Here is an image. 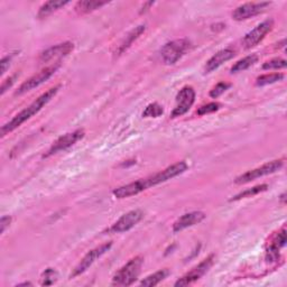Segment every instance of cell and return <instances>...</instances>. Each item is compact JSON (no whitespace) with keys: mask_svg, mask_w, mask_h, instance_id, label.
Wrapping results in <instances>:
<instances>
[{"mask_svg":"<svg viewBox=\"0 0 287 287\" xmlns=\"http://www.w3.org/2000/svg\"><path fill=\"white\" fill-rule=\"evenodd\" d=\"M284 166V161L283 160H276V161H272L269 163L263 164L262 166L257 167L251 169V171H248L244 173L242 175H240L236 180L235 183L236 184H246L249 183L251 181H255L259 178L266 176V175L276 173L277 171H279L280 168Z\"/></svg>","mask_w":287,"mask_h":287,"instance_id":"4","label":"cell"},{"mask_svg":"<svg viewBox=\"0 0 287 287\" xmlns=\"http://www.w3.org/2000/svg\"><path fill=\"white\" fill-rule=\"evenodd\" d=\"M274 27V20L269 18L265 21L260 23L259 25H257L253 31H250L248 34L245 35L242 39V45L245 49H253L255 46L258 45L261 40L266 37V35L272 31Z\"/></svg>","mask_w":287,"mask_h":287,"instance_id":"8","label":"cell"},{"mask_svg":"<svg viewBox=\"0 0 287 287\" xmlns=\"http://www.w3.org/2000/svg\"><path fill=\"white\" fill-rule=\"evenodd\" d=\"M61 85H56L52 89L48 90L46 92H44L43 95H40L36 100H35L33 103H31L28 105L27 108H25L24 110H21L18 115H16L13 119L9 120L7 124H5L2 127V137H5L6 135H8L9 133L14 131L17 128L20 127L25 121L29 120L32 118L33 116H35L36 114H38L40 110H42L46 104H48L53 98L55 97L56 93L60 90Z\"/></svg>","mask_w":287,"mask_h":287,"instance_id":"1","label":"cell"},{"mask_svg":"<svg viewBox=\"0 0 287 287\" xmlns=\"http://www.w3.org/2000/svg\"><path fill=\"white\" fill-rule=\"evenodd\" d=\"M113 247V242H107V244H103L101 246H99V247L95 248L90 250L89 253H87L82 260L78 263V266L73 269V273L71 274V278H74L79 276V275L83 274L84 272H86L87 269L90 268V266L93 265V262H95L97 259L100 258L102 257L107 251L110 250V248Z\"/></svg>","mask_w":287,"mask_h":287,"instance_id":"7","label":"cell"},{"mask_svg":"<svg viewBox=\"0 0 287 287\" xmlns=\"http://www.w3.org/2000/svg\"><path fill=\"white\" fill-rule=\"evenodd\" d=\"M191 43L189 39L180 38L175 39L164 45V48L161 51V56L163 62L166 65H173L179 60L183 57L185 53L189 51Z\"/></svg>","mask_w":287,"mask_h":287,"instance_id":"3","label":"cell"},{"mask_svg":"<svg viewBox=\"0 0 287 287\" xmlns=\"http://www.w3.org/2000/svg\"><path fill=\"white\" fill-rule=\"evenodd\" d=\"M144 265V258L142 256H136L122 266L118 272L115 274L113 278L114 286H130L136 282L142 267Z\"/></svg>","mask_w":287,"mask_h":287,"instance_id":"2","label":"cell"},{"mask_svg":"<svg viewBox=\"0 0 287 287\" xmlns=\"http://www.w3.org/2000/svg\"><path fill=\"white\" fill-rule=\"evenodd\" d=\"M14 55H15L14 53H11V54L3 57V60H2V75H4L6 72H7V70L10 67V63H11V60H13Z\"/></svg>","mask_w":287,"mask_h":287,"instance_id":"31","label":"cell"},{"mask_svg":"<svg viewBox=\"0 0 287 287\" xmlns=\"http://www.w3.org/2000/svg\"><path fill=\"white\" fill-rule=\"evenodd\" d=\"M286 68V61L283 58H274L266 62L262 65L263 70H278V69H285Z\"/></svg>","mask_w":287,"mask_h":287,"instance_id":"28","label":"cell"},{"mask_svg":"<svg viewBox=\"0 0 287 287\" xmlns=\"http://www.w3.org/2000/svg\"><path fill=\"white\" fill-rule=\"evenodd\" d=\"M108 2H98V0H82L78 2L75 5V9L81 14H87L91 11H95L99 8H101L102 6L107 5Z\"/></svg>","mask_w":287,"mask_h":287,"instance_id":"20","label":"cell"},{"mask_svg":"<svg viewBox=\"0 0 287 287\" xmlns=\"http://www.w3.org/2000/svg\"><path fill=\"white\" fill-rule=\"evenodd\" d=\"M33 284L32 283H29V282H26V283H21V284H18L17 286H32Z\"/></svg>","mask_w":287,"mask_h":287,"instance_id":"34","label":"cell"},{"mask_svg":"<svg viewBox=\"0 0 287 287\" xmlns=\"http://www.w3.org/2000/svg\"><path fill=\"white\" fill-rule=\"evenodd\" d=\"M186 169H187V164L184 161L179 162L176 164H173V165H171V166H168L165 169H163V171L160 173L146 178L145 179L146 183H147V186L149 189V187H151V186H156L158 184L166 182V181H168V180H172L174 178L179 176V175L184 173Z\"/></svg>","mask_w":287,"mask_h":287,"instance_id":"5","label":"cell"},{"mask_svg":"<svg viewBox=\"0 0 287 287\" xmlns=\"http://www.w3.org/2000/svg\"><path fill=\"white\" fill-rule=\"evenodd\" d=\"M230 86H231L230 83H227V82H220V83L216 84L213 89L210 91V97L216 99L218 97H220L222 93H225Z\"/></svg>","mask_w":287,"mask_h":287,"instance_id":"29","label":"cell"},{"mask_svg":"<svg viewBox=\"0 0 287 287\" xmlns=\"http://www.w3.org/2000/svg\"><path fill=\"white\" fill-rule=\"evenodd\" d=\"M68 4H70V2H62V0H55L54 2V0H51V2L45 3L42 7L39 8L37 17L39 19L46 18V17L52 15L54 11L64 7V6H67Z\"/></svg>","mask_w":287,"mask_h":287,"instance_id":"19","label":"cell"},{"mask_svg":"<svg viewBox=\"0 0 287 287\" xmlns=\"http://www.w3.org/2000/svg\"><path fill=\"white\" fill-rule=\"evenodd\" d=\"M235 55H236V52L231 49H225L216 52L215 54L207 62L204 71H206V73L213 72L214 70L220 68L222 64L230 61L231 58L235 57Z\"/></svg>","mask_w":287,"mask_h":287,"instance_id":"16","label":"cell"},{"mask_svg":"<svg viewBox=\"0 0 287 287\" xmlns=\"http://www.w3.org/2000/svg\"><path fill=\"white\" fill-rule=\"evenodd\" d=\"M272 3L261 2V3H247L239 6L232 13V18L237 21H241L249 19L251 17H255L263 13Z\"/></svg>","mask_w":287,"mask_h":287,"instance_id":"12","label":"cell"},{"mask_svg":"<svg viewBox=\"0 0 287 287\" xmlns=\"http://www.w3.org/2000/svg\"><path fill=\"white\" fill-rule=\"evenodd\" d=\"M18 78V74H14V75H11V77H9L7 80H5L3 82V84H2V91H0V93H2V96H4L6 91L9 90V87H11V85H13L15 83V81L16 79Z\"/></svg>","mask_w":287,"mask_h":287,"instance_id":"30","label":"cell"},{"mask_svg":"<svg viewBox=\"0 0 287 287\" xmlns=\"http://www.w3.org/2000/svg\"><path fill=\"white\" fill-rule=\"evenodd\" d=\"M284 79L283 73H271V74H263L257 78L256 84L258 86H263L268 84L276 83L278 81H282Z\"/></svg>","mask_w":287,"mask_h":287,"instance_id":"23","label":"cell"},{"mask_svg":"<svg viewBox=\"0 0 287 287\" xmlns=\"http://www.w3.org/2000/svg\"><path fill=\"white\" fill-rule=\"evenodd\" d=\"M145 31H146V26L145 25H139L137 27H135L133 31L125 37V39L122 40V43L120 44L118 51H117V53H118V55H121L122 53H125L128 49H129L130 46L133 45V43L135 42V40H136Z\"/></svg>","mask_w":287,"mask_h":287,"instance_id":"18","label":"cell"},{"mask_svg":"<svg viewBox=\"0 0 287 287\" xmlns=\"http://www.w3.org/2000/svg\"><path fill=\"white\" fill-rule=\"evenodd\" d=\"M204 219H206V213L201 212V211H193V212L185 213L183 215H181L180 218L174 222L173 232L178 233L186 229V228L201 224Z\"/></svg>","mask_w":287,"mask_h":287,"instance_id":"15","label":"cell"},{"mask_svg":"<svg viewBox=\"0 0 287 287\" xmlns=\"http://www.w3.org/2000/svg\"><path fill=\"white\" fill-rule=\"evenodd\" d=\"M164 114V109L162 105L158 103H150L148 104L143 113L144 118H157Z\"/></svg>","mask_w":287,"mask_h":287,"instance_id":"25","label":"cell"},{"mask_svg":"<svg viewBox=\"0 0 287 287\" xmlns=\"http://www.w3.org/2000/svg\"><path fill=\"white\" fill-rule=\"evenodd\" d=\"M84 137V130L78 129L72 133H68L65 135H63L60 138H58L54 144L52 145V147L48 150V153L43 155V158H48L52 155L60 153L62 150H67L70 147H72L73 145L77 144L80 139Z\"/></svg>","mask_w":287,"mask_h":287,"instance_id":"10","label":"cell"},{"mask_svg":"<svg viewBox=\"0 0 287 287\" xmlns=\"http://www.w3.org/2000/svg\"><path fill=\"white\" fill-rule=\"evenodd\" d=\"M155 3L154 2H149V3H146V4H144V6L142 7V11H140V13H145V11H147L148 9H149V7L150 6H153Z\"/></svg>","mask_w":287,"mask_h":287,"instance_id":"33","label":"cell"},{"mask_svg":"<svg viewBox=\"0 0 287 287\" xmlns=\"http://www.w3.org/2000/svg\"><path fill=\"white\" fill-rule=\"evenodd\" d=\"M195 101V91L192 86H184L176 96V107L171 115L172 118H178L185 115Z\"/></svg>","mask_w":287,"mask_h":287,"instance_id":"11","label":"cell"},{"mask_svg":"<svg viewBox=\"0 0 287 287\" xmlns=\"http://www.w3.org/2000/svg\"><path fill=\"white\" fill-rule=\"evenodd\" d=\"M267 189H268L267 184H261V185H258V186H255V187H253V189H248V190H246L241 193H239V194H237L236 196H233L231 198V201H238V200H241V198H245V197H250V196L257 195L261 192L267 191Z\"/></svg>","mask_w":287,"mask_h":287,"instance_id":"24","label":"cell"},{"mask_svg":"<svg viewBox=\"0 0 287 287\" xmlns=\"http://www.w3.org/2000/svg\"><path fill=\"white\" fill-rule=\"evenodd\" d=\"M285 196H286L285 193H284V194H282V196H280V200H282L283 203H285Z\"/></svg>","mask_w":287,"mask_h":287,"instance_id":"35","label":"cell"},{"mask_svg":"<svg viewBox=\"0 0 287 287\" xmlns=\"http://www.w3.org/2000/svg\"><path fill=\"white\" fill-rule=\"evenodd\" d=\"M60 65H61L60 63L54 64V65L45 68L44 70H42V71L38 72L37 74L33 75L32 78H29L28 80H26L24 83H23L18 87V90L16 91L15 95L16 96H21V95H24V93H26L28 91H32L33 89L39 86L40 84H43L44 82L48 81L52 77V75L57 71V69L60 68Z\"/></svg>","mask_w":287,"mask_h":287,"instance_id":"6","label":"cell"},{"mask_svg":"<svg viewBox=\"0 0 287 287\" xmlns=\"http://www.w3.org/2000/svg\"><path fill=\"white\" fill-rule=\"evenodd\" d=\"M213 262H214V255H210L206 259L198 263L197 266L193 267L189 273H186L184 275L183 277H181L178 282L175 283V286H187L196 282V280L200 279L210 271V268L213 266Z\"/></svg>","mask_w":287,"mask_h":287,"instance_id":"9","label":"cell"},{"mask_svg":"<svg viewBox=\"0 0 287 287\" xmlns=\"http://www.w3.org/2000/svg\"><path fill=\"white\" fill-rule=\"evenodd\" d=\"M257 61H258V56L255 55V54H251V55H248V56H246L244 57L242 60H240L238 61L235 65H233L231 68V73H238V72H242L245 71V70H247L249 69L250 67H253L255 63H257Z\"/></svg>","mask_w":287,"mask_h":287,"instance_id":"22","label":"cell"},{"mask_svg":"<svg viewBox=\"0 0 287 287\" xmlns=\"http://www.w3.org/2000/svg\"><path fill=\"white\" fill-rule=\"evenodd\" d=\"M168 275H169L168 269H162V271H158V272L154 273L153 275H149V276L143 279L142 282H140V286H147V287L156 286L161 282H163V280L165 279Z\"/></svg>","mask_w":287,"mask_h":287,"instance_id":"21","label":"cell"},{"mask_svg":"<svg viewBox=\"0 0 287 287\" xmlns=\"http://www.w3.org/2000/svg\"><path fill=\"white\" fill-rule=\"evenodd\" d=\"M221 108V104L218 102H211L208 104H204L202 107L198 108L197 110V115L198 116H204V115H208V114H212L215 113V111H218Z\"/></svg>","mask_w":287,"mask_h":287,"instance_id":"27","label":"cell"},{"mask_svg":"<svg viewBox=\"0 0 287 287\" xmlns=\"http://www.w3.org/2000/svg\"><path fill=\"white\" fill-rule=\"evenodd\" d=\"M73 50H74V44L71 42L56 44L54 46H52V48L42 52V54L39 56V62L48 63L53 60H56V58L68 56Z\"/></svg>","mask_w":287,"mask_h":287,"instance_id":"14","label":"cell"},{"mask_svg":"<svg viewBox=\"0 0 287 287\" xmlns=\"http://www.w3.org/2000/svg\"><path fill=\"white\" fill-rule=\"evenodd\" d=\"M144 213L140 210H133L124 214L121 218L115 222L113 227L109 229V232L113 233H122L126 231H129L131 228L138 225L142 221Z\"/></svg>","mask_w":287,"mask_h":287,"instance_id":"13","label":"cell"},{"mask_svg":"<svg viewBox=\"0 0 287 287\" xmlns=\"http://www.w3.org/2000/svg\"><path fill=\"white\" fill-rule=\"evenodd\" d=\"M286 245V230L283 228L276 236H275L272 240V242L269 244V247L267 249L268 257L271 259H277L278 257V251L280 248H283Z\"/></svg>","mask_w":287,"mask_h":287,"instance_id":"17","label":"cell"},{"mask_svg":"<svg viewBox=\"0 0 287 287\" xmlns=\"http://www.w3.org/2000/svg\"><path fill=\"white\" fill-rule=\"evenodd\" d=\"M57 278H58V274L55 269L48 268L45 269V272L42 274V282H40V284L43 286H50L54 284Z\"/></svg>","mask_w":287,"mask_h":287,"instance_id":"26","label":"cell"},{"mask_svg":"<svg viewBox=\"0 0 287 287\" xmlns=\"http://www.w3.org/2000/svg\"><path fill=\"white\" fill-rule=\"evenodd\" d=\"M11 220H13V219H11V216H9V215H4L3 216L2 220H0V232H2V233L5 232V230L10 226Z\"/></svg>","mask_w":287,"mask_h":287,"instance_id":"32","label":"cell"}]
</instances>
